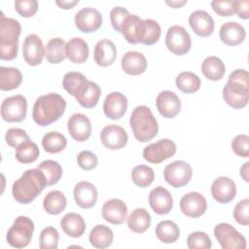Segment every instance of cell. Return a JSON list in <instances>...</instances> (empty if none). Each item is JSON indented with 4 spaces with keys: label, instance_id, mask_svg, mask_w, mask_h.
<instances>
[{
    "label": "cell",
    "instance_id": "44dd1931",
    "mask_svg": "<svg viewBox=\"0 0 249 249\" xmlns=\"http://www.w3.org/2000/svg\"><path fill=\"white\" fill-rule=\"evenodd\" d=\"M101 213L105 221L113 225H121L127 218V207L123 200L111 198L104 202Z\"/></svg>",
    "mask_w": 249,
    "mask_h": 249
},
{
    "label": "cell",
    "instance_id": "7bdbcfd3",
    "mask_svg": "<svg viewBox=\"0 0 249 249\" xmlns=\"http://www.w3.org/2000/svg\"><path fill=\"white\" fill-rule=\"evenodd\" d=\"M143 22H144V29H143V35L140 43L147 46L154 45L159 41L160 37V33H161L160 26L158 23V21L151 18L144 19Z\"/></svg>",
    "mask_w": 249,
    "mask_h": 249
},
{
    "label": "cell",
    "instance_id": "2e32d148",
    "mask_svg": "<svg viewBox=\"0 0 249 249\" xmlns=\"http://www.w3.org/2000/svg\"><path fill=\"white\" fill-rule=\"evenodd\" d=\"M156 105L160 114L166 119L174 118L181 109L180 98L171 90L160 91L157 96Z\"/></svg>",
    "mask_w": 249,
    "mask_h": 249
},
{
    "label": "cell",
    "instance_id": "8fae6325",
    "mask_svg": "<svg viewBox=\"0 0 249 249\" xmlns=\"http://www.w3.org/2000/svg\"><path fill=\"white\" fill-rule=\"evenodd\" d=\"M176 144L170 139H160L143 149V158L151 163H160L173 157L176 153Z\"/></svg>",
    "mask_w": 249,
    "mask_h": 249
},
{
    "label": "cell",
    "instance_id": "e0dca14e",
    "mask_svg": "<svg viewBox=\"0 0 249 249\" xmlns=\"http://www.w3.org/2000/svg\"><path fill=\"white\" fill-rule=\"evenodd\" d=\"M67 127L72 138L78 142L88 140L91 134L90 121L82 113L73 114L67 122Z\"/></svg>",
    "mask_w": 249,
    "mask_h": 249
},
{
    "label": "cell",
    "instance_id": "603a6c76",
    "mask_svg": "<svg viewBox=\"0 0 249 249\" xmlns=\"http://www.w3.org/2000/svg\"><path fill=\"white\" fill-rule=\"evenodd\" d=\"M189 23L196 34L207 37L214 31V20L212 17L203 10H196L189 17Z\"/></svg>",
    "mask_w": 249,
    "mask_h": 249
},
{
    "label": "cell",
    "instance_id": "d6a6232c",
    "mask_svg": "<svg viewBox=\"0 0 249 249\" xmlns=\"http://www.w3.org/2000/svg\"><path fill=\"white\" fill-rule=\"evenodd\" d=\"M226 68L223 60L217 56H207L201 63V72L211 81H218L224 77Z\"/></svg>",
    "mask_w": 249,
    "mask_h": 249
},
{
    "label": "cell",
    "instance_id": "83f0119b",
    "mask_svg": "<svg viewBox=\"0 0 249 249\" xmlns=\"http://www.w3.org/2000/svg\"><path fill=\"white\" fill-rule=\"evenodd\" d=\"M219 35L222 42L226 45L237 46L244 41L246 32L241 24L235 21H229L222 24Z\"/></svg>",
    "mask_w": 249,
    "mask_h": 249
},
{
    "label": "cell",
    "instance_id": "8992f818",
    "mask_svg": "<svg viewBox=\"0 0 249 249\" xmlns=\"http://www.w3.org/2000/svg\"><path fill=\"white\" fill-rule=\"evenodd\" d=\"M214 235L223 249H245L247 246L244 235L228 223L216 225Z\"/></svg>",
    "mask_w": 249,
    "mask_h": 249
},
{
    "label": "cell",
    "instance_id": "9f6ffc18",
    "mask_svg": "<svg viewBox=\"0 0 249 249\" xmlns=\"http://www.w3.org/2000/svg\"><path fill=\"white\" fill-rule=\"evenodd\" d=\"M79 3V0H70V1H65V0H56L55 4L57 6H59L61 9L64 10H68L73 8L75 5H77Z\"/></svg>",
    "mask_w": 249,
    "mask_h": 249
},
{
    "label": "cell",
    "instance_id": "d6986e66",
    "mask_svg": "<svg viewBox=\"0 0 249 249\" xmlns=\"http://www.w3.org/2000/svg\"><path fill=\"white\" fill-rule=\"evenodd\" d=\"M211 194L216 201L220 203H229L236 195L235 183L230 177H218L211 185Z\"/></svg>",
    "mask_w": 249,
    "mask_h": 249
},
{
    "label": "cell",
    "instance_id": "cb8c5ba5",
    "mask_svg": "<svg viewBox=\"0 0 249 249\" xmlns=\"http://www.w3.org/2000/svg\"><path fill=\"white\" fill-rule=\"evenodd\" d=\"M74 198L80 207L91 208L97 200V190L90 182L81 181L74 188Z\"/></svg>",
    "mask_w": 249,
    "mask_h": 249
},
{
    "label": "cell",
    "instance_id": "7a4b0ae2",
    "mask_svg": "<svg viewBox=\"0 0 249 249\" xmlns=\"http://www.w3.org/2000/svg\"><path fill=\"white\" fill-rule=\"evenodd\" d=\"M65 108L66 101L60 94L48 93L36 99L33 105L32 117L37 124L46 126L57 121L63 115Z\"/></svg>",
    "mask_w": 249,
    "mask_h": 249
},
{
    "label": "cell",
    "instance_id": "681fc988",
    "mask_svg": "<svg viewBox=\"0 0 249 249\" xmlns=\"http://www.w3.org/2000/svg\"><path fill=\"white\" fill-rule=\"evenodd\" d=\"M231 149L234 154L241 158L249 157V136L238 134L231 141Z\"/></svg>",
    "mask_w": 249,
    "mask_h": 249
},
{
    "label": "cell",
    "instance_id": "f5cc1de1",
    "mask_svg": "<svg viewBox=\"0 0 249 249\" xmlns=\"http://www.w3.org/2000/svg\"><path fill=\"white\" fill-rule=\"evenodd\" d=\"M78 165L84 170H91L96 167L98 160L95 154L90 151H82L77 156Z\"/></svg>",
    "mask_w": 249,
    "mask_h": 249
},
{
    "label": "cell",
    "instance_id": "5b68a950",
    "mask_svg": "<svg viewBox=\"0 0 249 249\" xmlns=\"http://www.w3.org/2000/svg\"><path fill=\"white\" fill-rule=\"evenodd\" d=\"M33 231V221L26 216H18L7 231V242L14 248H24L30 243Z\"/></svg>",
    "mask_w": 249,
    "mask_h": 249
},
{
    "label": "cell",
    "instance_id": "4dcf8cb0",
    "mask_svg": "<svg viewBox=\"0 0 249 249\" xmlns=\"http://www.w3.org/2000/svg\"><path fill=\"white\" fill-rule=\"evenodd\" d=\"M89 239L93 247L104 249L112 244L114 234L109 227L104 225H96L91 229Z\"/></svg>",
    "mask_w": 249,
    "mask_h": 249
},
{
    "label": "cell",
    "instance_id": "52a82bcc",
    "mask_svg": "<svg viewBox=\"0 0 249 249\" xmlns=\"http://www.w3.org/2000/svg\"><path fill=\"white\" fill-rule=\"evenodd\" d=\"M27 100L22 94L6 97L1 104V117L9 123H19L25 119Z\"/></svg>",
    "mask_w": 249,
    "mask_h": 249
},
{
    "label": "cell",
    "instance_id": "ac0fdd59",
    "mask_svg": "<svg viewBox=\"0 0 249 249\" xmlns=\"http://www.w3.org/2000/svg\"><path fill=\"white\" fill-rule=\"evenodd\" d=\"M149 204L156 214L164 215L171 211L173 207V197L168 190L158 186L150 192Z\"/></svg>",
    "mask_w": 249,
    "mask_h": 249
},
{
    "label": "cell",
    "instance_id": "11a10c76",
    "mask_svg": "<svg viewBox=\"0 0 249 249\" xmlns=\"http://www.w3.org/2000/svg\"><path fill=\"white\" fill-rule=\"evenodd\" d=\"M249 7V1L248 0H239L237 1V10L236 14L240 18L247 19L249 17V12L248 8Z\"/></svg>",
    "mask_w": 249,
    "mask_h": 249
},
{
    "label": "cell",
    "instance_id": "816d5d0a",
    "mask_svg": "<svg viewBox=\"0 0 249 249\" xmlns=\"http://www.w3.org/2000/svg\"><path fill=\"white\" fill-rule=\"evenodd\" d=\"M15 9L24 18L33 17L38 10V2L36 0H17L15 1Z\"/></svg>",
    "mask_w": 249,
    "mask_h": 249
},
{
    "label": "cell",
    "instance_id": "d4e9b609",
    "mask_svg": "<svg viewBox=\"0 0 249 249\" xmlns=\"http://www.w3.org/2000/svg\"><path fill=\"white\" fill-rule=\"evenodd\" d=\"M144 29L143 19L137 15L129 14L124 20L121 26V32L124 39L130 44H137L141 42Z\"/></svg>",
    "mask_w": 249,
    "mask_h": 249
},
{
    "label": "cell",
    "instance_id": "484cf974",
    "mask_svg": "<svg viewBox=\"0 0 249 249\" xmlns=\"http://www.w3.org/2000/svg\"><path fill=\"white\" fill-rule=\"evenodd\" d=\"M116 56L117 49L111 40L102 39L96 43L93 53V57L96 64L102 67L110 66L114 63Z\"/></svg>",
    "mask_w": 249,
    "mask_h": 249
},
{
    "label": "cell",
    "instance_id": "7c38bea8",
    "mask_svg": "<svg viewBox=\"0 0 249 249\" xmlns=\"http://www.w3.org/2000/svg\"><path fill=\"white\" fill-rule=\"evenodd\" d=\"M75 24L82 32H94L98 30L102 24V16L96 9L86 7L76 13Z\"/></svg>",
    "mask_w": 249,
    "mask_h": 249
},
{
    "label": "cell",
    "instance_id": "9a60e30c",
    "mask_svg": "<svg viewBox=\"0 0 249 249\" xmlns=\"http://www.w3.org/2000/svg\"><path fill=\"white\" fill-rule=\"evenodd\" d=\"M100 140L105 148L110 150H119L126 145L128 136L122 126L109 124L101 130Z\"/></svg>",
    "mask_w": 249,
    "mask_h": 249
},
{
    "label": "cell",
    "instance_id": "bcb514c9",
    "mask_svg": "<svg viewBox=\"0 0 249 249\" xmlns=\"http://www.w3.org/2000/svg\"><path fill=\"white\" fill-rule=\"evenodd\" d=\"M187 245L190 249H209L212 246V242L207 233L194 231L188 236Z\"/></svg>",
    "mask_w": 249,
    "mask_h": 249
},
{
    "label": "cell",
    "instance_id": "ab89813d",
    "mask_svg": "<svg viewBox=\"0 0 249 249\" xmlns=\"http://www.w3.org/2000/svg\"><path fill=\"white\" fill-rule=\"evenodd\" d=\"M39 154L40 151L37 144L29 139L17 147L16 159L21 163H31L38 159Z\"/></svg>",
    "mask_w": 249,
    "mask_h": 249
},
{
    "label": "cell",
    "instance_id": "60d3db41",
    "mask_svg": "<svg viewBox=\"0 0 249 249\" xmlns=\"http://www.w3.org/2000/svg\"><path fill=\"white\" fill-rule=\"evenodd\" d=\"M37 168L44 173L47 181V186L56 184L62 176V168L60 164L55 160H44L37 166Z\"/></svg>",
    "mask_w": 249,
    "mask_h": 249
},
{
    "label": "cell",
    "instance_id": "6f0895ef",
    "mask_svg": "<svg viewBox=\"0 0 249 249\" xmlns=\"http://www.w3.org/2000/svg\"><path fill=\"white\" fill-rule=\"evenodd\" d=\"M248 161H246V162H244V164L241 166V168H240V176L246 181V182H248L249 181V179H248Z\"/></svg>",
    "mask_w": 249,
    "mask_h": 249
},
{
    "label": "cell",
    "instance_id": "f546056e",
    "mask_svg": "<svg viewBox=\"0 0 249 249\" xmlns=\"http://www.w3.org/2000/svg\"><path fill=\"white\" fill-rule=\"evenodd\" d=\"M66 56L73 63H84L89 57L88 43L80 37L70 39L66 43Z\"/></svg>",
    "mask_w": 249,
    "mask_h": 249
},
{
    "label": "cell",
    "instance_id": "3957f363",
    "mask_svg": "<svg viewBox=\"0 0 249 249\" xmlns=\"http://www.w3.org/2000/svg\"><path fill=\"white\" fill-rule=\"evenodd\" d=\"M129 124L134 137L140 142H148L158 134V122L151 109L146 105H140L133 109Z\"/></svg>",
    "mask_w": 249,
    "mask_h": 249
},
{
    "label": "cell",
    "instance_id": "b9f144b4",
    "mask_svg": "<svg viewBox=\"0 0 249 249\" xmlns=\"http://www.w3.org/2000/svg\"><path fill=\"white\" fill-rule=\"evenodd\" d=\"M131 179L135 185L141 188L150 186L155 179L153 168L145 164L136 165L131 171Z\"/></svg>",
    "mask_w": 249,
    "mask_h": 249
},
{
    "label": "cell",
    "instance_id": "d590c367",
    "mask_svg": "<svg viewBox=\"0 0 249 249\" xmlns=\"http://www.w3.org/2000/svg\"><path fill=\"white\" fill-rule=\"evenodd\" d=\"M22 82L21 72L15 67H0L1 90H12L19 87Z\"/></svg>",
    "mask_w": 249,
    "mask_h": 249
},
{
    "label": "cell",
    "instance_id": "74e56055",
    "mask_svg": "<svg viewBox=\"0 0 249 249\" xmlns=\"http://www.w3.org/2000/svg\"><path fill=\"white\" fill-rule=\"evenodd\" d=\"M42 146L47 153L56 154L66 148L67 140L63 134L57 131H50L43 136Z\"/></svg>",
    "mask_w": 249,
    "mask_h": 249
},
{
    "label": "cell",
    "instance_id": "30bf717a",
    "mask_svg": "<svg viewBox=\"0 0 249 249\" xmlns=\"http://www.w3.org/2000/svg\"><path fill=\"white\" fill-rule=\"evenodd\" d=\"M223 98L228 105L234 109L244 108L249 99V85L229 80L223 89Z\"/></svg>",
    "mask_w": 249,
    "mask_h": 249
},
{
    "label": "cell",
    "instance_id": "8d00e7d4",
    "mask_svg": "<svg viewBox=\"0 0 249 249\" xmlns=\"http://www.w3.org/2000/svg\"><path fill=\"white\" fill-rule=\"evenodd\" d=\"M156 235L163 243H173L180 235V229L176 223L170 220L160 221L156 227Z\"/></svg>",
    "mask_w": 249,
    "mask_h": 249
},
{
    "label": "cell",
    "instance_id": "ba28073f",
    "mask_svg": "<svg viewBox=\"0 0 249 249\" xmlns=\"http://www.w3.org/2000/svg\"><path fill=\"white\" fill-rule=\"evenodd\" d=\"M165 45L169 52L177 55L187 53L192 46L191 36L181 25H173L167 29Z\"/></svg>",
    "mask_w": 249,
    "mask_h": 249
},
{
    "label": "cell",
    "instance_id": "1f68e13d",
    "mask_svg": "<svg viewBox=\"0 0 249 249\" xmlns=\"http://www.w3.org/2000/svg\"><path fill=\"white\" fill-rule=\"evenodd\" d=\"M45 56L52 64L62 62L66 57V43L61 38H53L45 46Z\"/></svg>",
    "mask_w": 249,
    "mask_h": 249
},
{
    "label": "cell",
    "instance_id": "f6af8a7d",
    "mask_svg": "<svg viewBox=\"0 0 249 249\" xmlns=\"http://www.w3.org/2000/svg\"><path fill=\"white\" fill-rule=\"evenodd\" d=\"M59 234L55 228L47 227L42 230L39 236L41 249H56L58 247Z\"/></svg>",
    "mask_w": 249,
    "mask_h": 249
},
{
    "label": "cell",
    "instance_id": "836d02e7",
    "mask_svg": "<svg viewBox=\"0 0 249 249\" xmlns=\"http://www.w3.org/2000/svg\"><path fill=\"white\" fill-rule=\"evenodd\" d=\"M151 225V215L144 208L134 209L127 217V226L130 231L136 233L146 231Z\"/></svg>",
    "mask_w": 249,
    "mask_h": 249
},
{
    "label": "cell",
    "instance_id": "680465c9",
    "mask_svg": "<svg viewBox=\"0 0 249 249\" xmlns=\"http://www.w3.org/2000/svg\"><path fill=\"white\" fill-rule=\"evenodd\" d=\"M186 3H187L186 0H183V1H166V4L173 7V8H180L183 5H185Z\"/></svg>",
    "mask_w": 249,
    "mask_h": 249
},
{
    "label": "cell",
    "instance_id": "e575fe53",
    "mask_svg": "<svg viewBox=\"0 0 249 249\" xmlns=\"http://www.w3.org/2000/svg\"><path fill=\"white\" fill-rule=\"evenodd\" d=\"M67 200L64 194L58 190L49 192L43 200V206L47 213L51 215L60 214L66 207Z\"/></svg>",
    "mask_w": 249,
    "mask_h": 249
},
{
    "label": "cell",
    "instance_id": "ee69618b",
    "mask_svg": "<svg viewBox=\"0 0 249 249\" xmlns=\"http://www.w3.org/2000/svg\"><path fill=\"white\" fill-rule=\"evenodd\" d=\"M100 94H101V89L99 86L96 83L89 81V86L88 89L83 94V96L77 101L84 108H92L96 106V104L98 103Z\"/></svg>",
    "mask_w": 249,
    "mask_h": 249
},
{
    "label": "cell",
    "instance_id": "c3c4849f",
    "mask_svg": "<svg viewBox=\"0 0 249 249\" xmlns=\"http://www.w3.org/2000/svg\"><path fill=\"white\" fill-rule=\"evenodd\" d=\"M28 134L21 128H17V127H12L7 130L6 135H5V140L6 143L13 148H17L19 146L21 143L24 141L29 140Z\"/></svg>",
    "mask_w": 249,
    "mask_h": 249
},
{
    "label": "cell",
    "instance_id": "277c9868",
    "mask_svg": "<svg viewBox=\"0 0 249 249\" xmlns=\"http://www.w3.org/2000/svg\"><path fill=\"white\" fill-rule=\"evenodd\" d=\"M20 23L11 18H6L1 12L0 16V58L13 60L17 57L18 50V37L20 35Z\"/></svg>",
    "mask_w": 249,
    "mask_h": 249
},
{
    "label": "cell",
    "instance_id": "7dc6e473",
    "mask_svg": "<svg viewBox=\"0 0 249 249\" xmlns=\"http://www.w3.org/2000/svg\"><path fill=\"white\" fill-rule=\"evenodd\" d=\"M211 7L221 17H231L236 13L237 1L235 0H214Z\"/></svg>",
    "mask_w": 249,
    "mask_h": 249
},
{
    "label": "cell",
    "instance_id": "f1b7e54d",
    "mask_svg": "<svg viewBox=\"0 0 249 249\" xmlns=\"http://www.w3.org/2000/svg\"><path fill=\"white\" fill-rule=\"evenodd\" d=\"M60 227L62 231L71 237H80L86 231V223L84 218L74 212L67 213L60 220Z\"/></svg>",
    "mask_w": 249,
    "mask_h": 249
},
{
    "label": "cell",
    "instance_id": "4fadbf2b",
    "mask_svg": "<svg viewBox=\"0 0 249 249\" xmlns=\"http://www.w3.org/2000/svg\"><path fill=\"white\" fill-rule=\"evenodd\" d=\"M207 208L205 197L197 193L191 192L184 195L180 200V209L182 213L191 218H198L202 216Z\"/></svg>",
    "mask_w": 249,
    "mask_h": 249
},
{
    "label": "cell",
    "instance_id": "f907efd6",
    "mask_svg": "<svg viewBox=\"0 0 249 249\" xmlns=\"http://www.w3.org/2000/svg\"><path fill=\"white\" fill-rule=\"evenodd\" d=\"M234 220L242 226H248L249 224V199L244 198L240 200L233 209Z\"/></svg>",
    "mask_w": 249,
    "mask_h": 249
},
{
    "label": "cell",
    "instance_id": "db71d44e",
    "mask_svg": "<svg viewBox=\"0 0 249 249\" xmlns=\"http://www.w3.org/2000/svg\"><path fill=\"white\" fill-rule=\"evenodd\" d=\"M129 15V12L123 7H115L111 10L110 12V20L112 23L113 28L118 31L121 32V26L124 20V18Z\"/></svg>",
    "mask_w": 249,
    "mask_h": 249
},
{
    "label": "cell",
    "instance_id": "5bb4252c",
    "mask_svg": "<svg viewBox=\"0 0 249 249\" xmlns=\"http://www.w3.org/2000/svg\"><path fill=\"white\" fill-rule=\"evenodd\" d=\"M22 55L25 62L31 66L39 65L45 55V47L40 37L29 34L23 41Z\"/></svg>",
    "mask_w": 249,
    "mask_h": 249
},
{
    "label": "cell",
    "instance_id": "f35d334b",
    "mask_svg": "<svg viewBox=\"0 0 249 249\" xmlns=\"http://www.w3.org/2000/svg\"><path fill=\"white\" fill-rule=\"evenodd\" d=\"M177 88L185 93H194L200 88L199 77L190 71L181 72L175 80Z\"/></svg>",
    "mask_w": 249,
    "mask_h": 249
},
{
    "label": "cell",
    "instance_id": "ffe728a7",
    "mask_svg": "<svg viewBox=\"0 0 249 249\" xmlns=\"http://www.w3.org/2000/svg\"><path fill=\"white\" fill-rule=\"evenodd\" d=\"M127 109V99L122 92L113 91L109 93L103 103V112L111 120L121 119Z\"/></svg>",
    "mask_w": 249,
    "mask_h": 249
},
{
    "label": "cell",
    "instance_id": "6da1fadb",
    "mask_svg": "<svg viewBox=\"0 0 249 249\" xmlns=\"http://www.w3.org/2000/svg\"><path fill=\"white\" fill-rule=\"evenodd\" d=\"M47 181L44 173L38 168L28 169L13 184L14 198L22 204L32 202L45 189Z\"/></svg>",
    "mask_w": 249,
    "mask_h": 249
},
{
    "label": "cell",
    "instance_id": "9c48e42d",
    "mask_svg": "<svg viewBox=\"0 0 249 249\" xmlns=\"http://www.w3.org/2000/svg\"><path fill=\"white\" fill-rule=\"evenodd\" d=\"M192 176V167L184 160H175L167 164L163 170L164 180L174 188H181L187 185Z\"/></svg>",
    "mask_w": 249,
    "mask_h": 249
},
{
    "label": "cell",
    "instance_id": "4316f807",
    "mask_svg": "<svg viewBox=\"0 0 249 249\" xmlns=\"http://www.w3.org/2000/svg\"><path fill=\"white\" fill-rule=\"evenodd\" d=\"M122 68L128 75H140L147 69V60L143 53L128 51L122 57Z\"/></svg>",
    "mask_w": 249,
    "mask_h": 249
},
{
    "label": "cell",
    "instance_id": "7402d4cb",
    "mask_svg": "<svg viewBox=\"0 0 249 249\" xmlns=\"http://www.w3.org/2000/svg\"><path fill=\"white\" fill-rule=\"evenodd\" d=\"M62 86L69 94L73 95L76 100H78L88 89L89 81L81 72L70 71L64 75Z\"/></svg>",
    "mask_w": 249,
    "mask_h": 249
}]
</instances>
